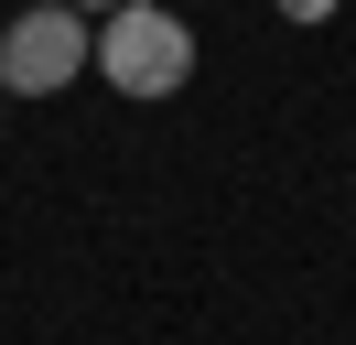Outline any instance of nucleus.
Here are the masks:
<instances>
[{
  "label": "nucleus",
  "mask_w": 356,
  "mask_h": 345,
  "mask_svg": "<svg viewBox=\"0 0 356 345\" xmlns=\"http://www.w3.org/2000/svg\"><path fill=\"white\" fill-rule=\"evenodd\" d=\"M87 76H108L119 97H184L195 86V22L162 11V0H119L97 11V43H87Z\"/></svg>",
  "instance_id": "nucleus-1"
},
{
  "label": "nucleus",
  "mask_w": 356,
  "mask_h": 345,
  "mask_svg": "<svg viewBox=\"0 0 356 345\" xmlns=\"http://www.w3.org/2000/svg\"><path fill=\"white\" fill-rule=\"evenodd\" d=\"M87 43H97V22L76 11V0L11 11L0 22V97H65V86L87 76Z\"/></svg>",
  "instance_id": "nucleus-2"
},
{
  "label": "nucleus",
  "mask_w": 356,
  "mask_h": 345,
  "mask_svg": "<svg viewBox=\"0 0 356 345\" xmlns=\"http://www.w3.org/2000/svg\"><path fill=\"white\" fill-rule=\"evenodd\" d=\"M270 11H281V22H302V33H313V22H334L346 0H270Z\"/></svg>",
  "instance_id": "nucleus-3"
},
{
  "label": "nucleus",
  "mask_w": 356,
  "mask_h": 345,
  "mask_svg": "<svg viewBox=\"0 0 356 345\" xmlns=\"http://www.w3.org/2000/svg\"><path fill=\"white\" fill-rule=\"evenodd\" d=\"M76 11H87V22H97V11H119V0H76Z\"/></svg>",
  "instance_id": "nucleus-4"
}]
</instances>
